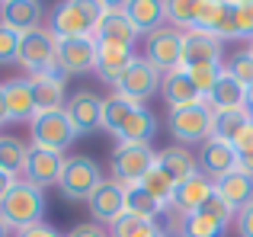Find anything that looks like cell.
<instances>
[{"label": "cell", "instance_id": "74e56055", "mask_svg": "<svg viewBox=\"0 0 253 237\" xmlns=\"http://www.w3.org/2000/svg\"><path fill=\"white\" fill-rule=\"evenodd\" d=\"M224 71H228V74L234 77L244 90L253 87V55H250L247 48L237 51V55H231V61H228V68H224Z\"/></svg>", "mask_w": 253, "mask_h": 237}, {"label": "cell", "instance_id": "f35d334b", "mask_svg": "<svg viewBox=\"0 0 253 237\" xmlns=\"http://www.w3.org/2000/svg\"><path fill=\"white\" fill-rule=\"evenodd\" d=\"M231 16H234L237 39L253 42V0H237V3H231Z\"/></svg>", "mask_w": 253, "mask_h": 237}, {"label": "cell", "instance_id": "30bf717a", "mask_svg": "<svg viewBox=\"0 0 253 237\" xmlns=\"http://www.w3.org/2000/svg\"><path fill=\"white\" fill-rule=\"evenodd\" d=\"M179 58H183V32H176L173 26H164L154 36H148V55H144V61L154 64L161 74L176 71Z\"/></svg>", "mask_w": 253, "mask_h": 237}, {"label": "cell", "instance_id": "4dcf8cb0", "mask_svg": "<svg viewBox=\"0 0 253 237\" xmlns=\"http://www.w3.org/2000/svg\"><path fill=\"white\" fill-rule=\"evenodd\" d=\"M250 113L247 109H228V113H215L211 118V138H218V141H234L237 135H241V128L250 122Z\"/></svg>", "mask_w": 253, "mask_h": 237}, {"label": "cell", "instance_id": "7402d4cb", "mask_svg": "<svg viewBox=\"0 0 253 237\" xmlns=\"http://www.w3.org/2000/svg\"><path fill=\"white\" fill-rule=\"evenodd\" d=\"M42 13L45 10L39 0H6V3H0V23L26 36L32 29H42Z\"/></svg>", "mask_w": 253, "mask_h": 237}, {"label": "cell", "instance_id": "1f68e13d", "mask_svg": "<svg viewBox=\"0 0 253 237\" xmlns=\"http://www.w3.org/2000/svg\"><path fill=\"white\" fill-rule=\"evenodd\" d=\"M176 231H179V237H224L228 225H221V221H215V218H209V215L196 212V215L179 218L176 221Z\"/></svg>", "mask_w": 253, "mask_h": 237}, {"label": "cell", "instance_id": "681fc988", "mask_svg": "<svg viewBox=\"0 0 253 237\" xmlns=\"http://www.w3.org/2000/svg\"><path fill=\"white\" fill-rule=\"evenodd\" d=\"M0 237H10V228H6L3 221H0Z\"/></svg>", "mask_w": 253, "mask_h": 237}, {"label": "cell", "instance_id": "3957f363", "mask_svg": "<svg viewBox=\"0 0 253 237\" xmlns=\"http://www.w3.org/2000/svg\"><path fill=\"white\" fill-rule=\"evenodd\" d=\"M103 183V170L93 157L86 154H74L64 160V170H61V180H58V189H61L64 199L71 202H86L96 186Z\"/></svg>", "mask_w": 253, "mask_h": 237}, {"label": "cell", "instance_id": "7dc6e473", "mask_svg": "<svg viewBox=\"0 0 253 237\" xmlns=\"http://www.w3.org/2000/svg\"><path fill=\"white\" fill-rule=\"evenodd\" d=\"M10 122V116H6V100H3V83H0V125Z\"/></svg>", "mask_w": 253, "mask_h": 237}, {"label": "cell", "instance_id": "ffe728a7", "mask_svg": "<svg viewBox=\"0 0 253 237\" xmlns=\"http://www.w3.org/2000/svg\"><path fill=\"white\" fill-rule=\"evenodd\" d=\"M231 170H237V154L228 141H218V138H209L199 151V173H205L211 183L228 176Z\"/></svg>", "mask_w": 253, "mask_h": 237}, {"label": "cell", "instance_id": "ac0fdd59", "mask_svg": "<svg viewBox=\"0 0 253 237\" xmlns=\"http://www.w3.org/2000/svg\"><path fill=\"white\" fill-rule=\"evenodd\" d=\"M135 48H128V45H112V42H96V74L99 80L112 83L116 87L119 80H122V74L131 68V61H135Z\"/></svg>", "mask_w": 253, "mask_h": 237}, {"label": "cell", "instance_id": "8992f818", "mask_svg": "<svg viewBox=\"0 0 253 237\" xmlns=\"http://www.w3.org/2000/svg\"><path fill=\"white\" fill-rule=\"evenodd\" d=\"M211 118H215V113L209 109V103L173 109L170 113V135L179 144H205L211 138Z\"/></svg>", "mask_w": 253, "mask_h": 237}, {"label": "cell", "instance_id": "2e32d148", "mask_svg": "<svg viewBox=\"0 0 253 237\" xmlns=\"http://www.w3.org/2000/svg\"><path fill=\"white\" fill-rule=\"evenodd\" d=\"M96 42H112V45H128V48H135V26L128 23V16H125L122 3H106L103 6V16H99L96 23Z\"/></svg>", "mask_w": 253, "mask_h": 237}, {"label": "cell", "instance_id": "f6af8a7d", "mask_svg": "<svg viewBox=\"0 0 253 237\" xmlns=\"http://www.w3.org/2000/svg\"><path fill=\"white\" fill-rule=\"evenodd\" d=\"M16 237H61L51 225H32L26 231H16Z\"/></svg>", "mask_w": 253, "mask_h": 237}, {"label": "cell", "instance_id": "8fae6325", "mask_svg": "<svg viewBox=\"0 0 253 237\" xmlns=\"http://www.w3.org/2000/svg\"><path fill=\"white\" fill-rule=\"evenodd\" d=\"M55 64L68 77L96 68V39H61L55 48Z\"/></svg>", "mask_w": 253, "mask_h": 237}, {"label": "cell", "instance_id": "484cf974", "mask_svg": "<svg viewBox=\"0 0 253 237\" xmlns=\"http://www.w3.org/2000/svg\"><path fill=\"white\" fill-rule=\"evenodd\" d=\"M205 100H209V109H211V113L247 109V90H244L241 83L228 74V71H221V77L215 80V87H211V93L205 96Z\"/></svg>", "mask_w": 253, "mask_h": 237}, {"label": "cell", "instance_id": "9a60e30c", "mask_svg": "<svg viewBox=\"0 0 253 237\" xmlns=\"http://www.w3.org/2000/svg\"><path fill=\"white\" fill-rule=\"evenodd\" d=\"M64 113H68L77 135H93V131L99 128V118H103V100H99L93 90H77V93L64 103Z\"/></svg>", "mask_w": 253, "mask_h": 237}, {"label": "cell", "instance_id": "52a82bcc", "mask_svg": "<svg viewBox=\"0 0 253 237\" xmlns=\"http://www.w3.org/2000/svg\"><path fill=\"white\" fill-rule=\"evenodd\" d=\"M161 71L154 68V64H148L144 58H135L131 61V68L122 74V80L116 83V96H122V100L128 103H148L151 96L161 90Z\"/></svg>", "mask_w": 253, "mask_h": 237}, {"label": "cell", "instance_id": "5b68a950", "mask_svg": "<svg viewBox=\"0 0 253 237\" xmlns=\"http://www.w3.org/2000/svg\"><path fill=\"white\" fill-rule=\"evenodd\" d=\"M29 131H32V148H45V151H55V154L71 148L77 138V131H74V125H71L64 109L36 113V118L29 122Z\"/></svg>", "mask_w": 253, "mask_h": 237}, {"label": "cell", "instance_id": "7a4b0ae2", "mask_svg": "<svg viewBox=\"0 0 253 237\" xmlns=\"http://www.w3.org/2000/svg\"><path fill=\"white\" fill-rule=\"evenodd\" d=\"M45 218V189L32 186L26 180H16L13 189L6 193V199L0 202V221L6 228L26 231L32 225H42Z\"/></svg>", "mask_w": 253, "mask_h": 237}, {"label": "cell", "instance_id": "e575fe53", "mask_svg": "<svg viewBox=\"0 0 253 237\" xmlns=\"http://www.w3.org/2000/svg\"><path fill=\"white\" fill-rule=\"evenodd\" d=\"M164 16L176 32H189L196 29V16H199V3L192 0H167L164 3Z\"/></svg>", "mask_w": 253, "mask_h": 237}, {"label": "cell", "instance_id": "60d3db41", "mask_svg": "<svg viewBox=\"0 0 253 237\" xmlns=\"http://www.w3.org/2000/svg\"><path fill=\"white\" fill-rule=\"evenodd\" d=\"M199 212H202V215H209V218H215V221H221V225H231V218L237 215L234 208H231L228 202L221 199V196H215V193H211L209 199H205V205L199 208Z\"/></svg>", "mask_w": 253, "mask_h": 237}, {"label": "cell", "instance_id": "cb8c5ba5", "mask_svg": "<svg viewBox=\"0 0 253 237\" xmlns=\"http://www.w3.org/2000/svg\"><path fill=\"white\" fill-rule=\"evenodd\" d=\"M3 100H6V116L10 122H32L36 118V100H32L29 77L3 83Z\"/></svg>", "mask_w": 253, "mask_h": 237}, {"label": "cell", "instance_id": "5bb4252c", "mask_svg": "<svg viewBox=\"0 0 253 237\" xmlns=\"http://www.w3.org/2000/svg\"><path fill=\"white\" fill-rule=\"evenodd\" d=\"M64 74L55 64V71H45V74H32L29 87H32V100H36V113H55L64 109Z\"/></svg>", "mask_w": 253, "mask_h": 237}, {"label": "cell", "instance_id": "d6986e66", "mask_svg": "<svg viewBox=\"0 0 253 237\" xmlns=\"http://www.w3.org/2000/svg\"><path fill=\"white\" fill-rule=\"evenodd\" d=\"M196 29L209 32L215 39H237L234 29V16H231V3L221 0H199V16H196Z\"/></svg>", "mask_w": 253, "mask_h": 237}, {"label": "cell", "instance_id": "6da1fadb", "mask_svg": "<svg viewBox=\"0 0 253 237\" xmlns=\"http://www.w3.org/2000/svg\"><path fill=\"white\" fill-rule=\"evenodd\" d=\"M103 0H64L51 10L48 32L61 42V39H93L96 36V23L103 16Z\"/></svg>", "mask_w": 253, "mask_h": 237}, {"label": "cell", "instance_id": "836d02e7", "mask_svg": "<svg viewBox=\"0 0 253 237\" xmlns=\"http://www.w3.org/2000/svg\"><path fill=\"white\" fill-rule=\"evenodd\" d=\"M26 154H29V148H26L19 138H10V135H0V170L10 176L23 173L26 170Z\"/></svg>", "mask_w": 253, "mask_h": 237}, {"label": "cell", "instance_id": "d4e9b609", "mask_svg": "<svg viewBox=\"0 0 253 237\" xmlns=\"http://www.w3.org/2000/svg\"><path fill=\"white\" fill-rule=\"evenodd\" d=\"M215 196H221L234 212H241L253 202V176L244 170H231L228 176L215 180Z\"/></svg>", "mask_w": 253, "mask_h": 237}, {"label": "cell", "instance_id": "603a6c76", "mask_svg": "<svg viewBox=\"0 0 253 237\" xmlns=\"http://www.w3.org/2000/svg\"><path fill=\"white\" fill-rule=\"evenodd\" d=\"M128 23L135 26L138 36H154L157 29H164L167 16H164V0H125L122 3Z\"/></svg>", "mask_w": 253, "mask_h": 237}, {"label": "cell", "instance_id": "b9f144b4", "mask_svg": "<svg viewBox=\"0 0 253 237\" xmlns=\"http://www.w3.org/2000/svg\"><path fill=\"white\" fill-rule=\"evenodd\" d=\"M221 71H224V68H189L186 74H189V80L196 83L199 93L209 96V93H211V87H215V80L221 77Z\"/></svg>", "mask_w": 253, "mask_h": 237}, {"label": "cell", "instance_id": "8d00e7d4", "mask_svg": "<svg viewBox=\"0 0 253 237\" xmlns=\"http://www.w3.org/2000/svg\"><path fill=\"white\" fill-rule=\"evenodd\" d=\"M231 148H234V154H237V170H244V173L253 176V118L241 128V135L231 141Z\"/></svg>", "mask_w": 253, "mask_h": 237}, {"label": "cell", "instance_id": "e0dca14e", "mask_svg": "<svg viewBox=\"0 0 253 237\" xmlns=\"http://www.w3.org/2000/svg\"><path fill=\"white\" fill-rule=\"evenodd\" d=\"M215 193V183L209 180L205 173H192L186 183H179L176 193H173V205L170 212L176 215V218H186V215H196L199 208L205 205V199Z\"/></svg>", "mask_w": 253, "mask_h": 237}, {"label": "cell", "instance_id": "ee69618b", "mask_svg": "<svg viewBox=\"0 0 253 237\" xmlns=\"http://www.w3.org/2000/svg\"><path fill=\"white\" fill-rule=\"evenodd\" d=\"M68 237H109V231L103 225H77V228H71Z\"/></svg>", "mask_w": 253, "mask_h": 237}, {"label": "cell", "instance_id": "ab89813d", "mask_svg": "<svg viewBox=\"0 0 253 237\" xmlns=\"http://www.w3.org/2000/svg\"><path fill=\"white\" fill-rule=\"evenodd\" d=\"M19 58V32L6 29L3 23H0V68L3 64H13Z\"/></svg>", "mask_w": 253, "mask_h": 237}, {"label": "cell", "instance_id": "ba28073f", "mask_svg": "<svg viewBox=\"0 0 253 237\" xmlns=\"http://www.w3.org/2000/svg\"><path fill=\"white\" fill-rule=\"evenodd\" d=\"M55 48H58V39L48 29H32L26 36H19L16 61L29 74H45V71H55Z\"/></svg>", "mask_w": 253, "mask_h": 237}, {"label": "cell", "instance_id": "7c38bea8", "mask_svg": "<svg viewBox=\"0 0 253 237\" xmlns=\"http://www.w3.org/2000/svg\"><path fill=\"white\" fill-rule=\"evenodd\" d=\"M86 205L96 225H112L125 215V186H119L116 180H103L96 193L86 199Z\"/></svg>", "mask_w": 253, "mask_h": 237}, {"label": "cell", "instance_id": "9c48e42d", "mask_svg": "<svg viewBox=\"0 0 253 237\" xmlns=\"http://www.w3.org/2000/svg\"><path fill=\"white\" fill-rule=\"evenodd\" d=\"M179 68H221V39L209 36L202 29H189L183 32V58Z\"/></svg>", "mask_w": 253, "mask_h": 237}, {"label": "cell", "instance_id": "4fadbf2b", "mask_svg": "<svg viewBox=\"0 0 253 237\" xmlns=\"http://www.w3.org/2000/svg\"><path fill=\"white\" fill-rule=\"evenodd\" d=\"M61 170H64V157H61V154H55V151H45V148H29L23 176H26V183L45 189V186H58V180H61Z\"/></svg>", "mask_w": 253, "mask_h": 237}, {"label": "cell", "instance_id": "bcb514c9", "mask_svg": "<svg viewBox=\"0 0 253 237\" xmlns=\"http://www.w3.org/2000/svg\"><path fill=\"white\" fill-rule=\"evenodd\" d=\"M13 183H16V176H10V173H3V170H0V202L6 199V193L13 189Z\"/></svg>", "mask_w": 253, "mask_h": 237}, {"label": "cell", "instance_id": "44dd1931", "mask_svg": "<svg viewBox=\"0 0 253 237\" xmlns=\"http://www.w3.org/2000/svg\"><path fill=\"white\" fill-rule=\"evenodd\" d=\"M161 96L167 100L170 113H173V109H186V106H199V103H205V96L196 90V83L189 80V74H186L183 68L167 71V74L161 77Z\"/></svg>", "mask_w": 253, "mask_h": 237}, {"label": "cell", "instance_id": "f907efd6", "mask_svg": "<svg viewBox=\"0 0 253 237\" xmlns=\"http://www.w3.org/2000/svg\"><path fill=\"white\" fill-rule=\"evenodd\" d=\"M247 51H250V55H253V42H250V48H247Z\"/></svg>", "mask_w": 253, "mask_h": 237}, {"label": "cell", "instance_id": "f546056e", "mask_svg": "<svg viewBox=\"0 0 253 237\" xmlns=\"http://www.w3.org/2000/svg\"><path fill=\"white\" fill-rule=\"evenodd\" d=\"M109 237H167L157 221L148 218H135V215H122L119 221L109 225Z\"/></svg>", "mask_w": 253, "mask_h": 237}, {"label": "cell", "instance_id": "d6a6232c", "mask_svg": "<svg viewBox=\"0 0 253 237\" xmlns=\"http://www.w3.org/2000/svg\"><path fill=\"white\" fill-rule=\"evenodd\" d=\"M135 106H138V103H128V100H122V96H109V100H103V118H99V128H106L109 135H119V128L128 122V116L135 113Z\"/></svg>", "mask_w": 253, "mask_h": 237}, {"label": "cell", "instance_id": "83f0119b", "mask_svg": "<svg viewBox=\"0 0 253 237\" xmlns=\"http://www.w3.org/2000/svg\"><path fill=\"white\" fill-rule=\"evenodd\" d=\"M157 167L164 170V173L170 176L173 183H186L192 173H199V160L192 157V151H186V148H164L161 154H157Z\"/></svg>", "mask_w": 253, "mask_h": 237}, {"label": "cell", "instance_id": "d590c367", "mask_svg": "<svg viewBox=\"0 0 253 237\" xmlns=\"http://www.w3.org/2000/svg\"><path fill=\"white\" fill-rule=\"evenodd\" d=\"M141 186L148 189V193L154 196V199L161 202L164 208H170V205H173V193H176V183H173L170 176L164 173L161 167H157V163H154V167L148 170V176H144V180H141Z\"/></svg>", "mask_w": 253, "mask_h": 237}, {"label": "cell", "instance_id": "7bdbcfd3", "mask_svg": "<svg viewBox=\"0 0 253 237\" xmlns=\"http://www.w3.org/2000/svg\"><path fill=\"white\" fill-rule=\"evenodd\" d=\"M234 221H237V234L241 237H253V202L234 215Z\"/></svg>", "mask_w": 253, "mask_h": 237}, {"label": "cell", "instance_id": "c3c4849f", "mask_svg": "<svg viewBox=\"0 0 253 237\" xmlns=\"http://www.w3.org/2000/svg\"><path fill=\"white\" fill-rule=\"evenodd\" d=\"M247 113H250V116H253V87H250V90H247Z\"/></svg>", "mask_w": 253, "mask_h": 237}, {"label": "cell", "instance_id": "f1b7e54d", "mask_svg": "<svg viewBox=\"0 0 253 237\" xmlns=\"http://www.w3.org/2000/svg\"><path fill=\"white\" fill-rule=\"evenodd\" d=\"M161 212H164V205L141 186V183H135V186H125V215H135V218L154 221Z\"/></svg>", "mask_w": 253, "mask_h": 237}, {"label": "cell", "instance_id": "277c9868", "mask_svg": "<svg viewBox=\"0 0 253 237\" xmlns=\"http://www.w3.org/2000/svg\"><path fill=\"white\" fill-rule=\"evenodd\" d=\"M157 163V151L151 144H116L112 148V180L119 186H135Z\"/></svg>", "mask_w": 253, "mask_h": 237}, {"label": "cell", "instance_id": "4316f807", "mask_svg": "<svg viewBox=\"0 0 253 237\" xmlns=\"http://www.w3.org/2000/svg\"><path fill=\"white\" fill-rule=\"evenodd\" d=\"M157 135V118L151 109L135 106V113L128 116V122L119 128V144H151Z\"/></svg>", "mask_w": 253, "mask_h": 237}]
</instances>
